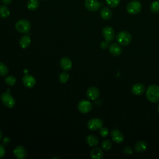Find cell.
Masks as SVG:
<instances>
[{
	"instance_id": "obj_35",
	"label": "cell",
	"mask_w": 159,
	"mask_h": 159,
	"mask_svg": "<svg viewBox=\"0 0 159 159\" xmlns=\"http://www.w3.org/2000/svg\"><path fill=\"white\" fill-rule=\"evenodd\" d=\"M2 3L4 5H9L11 4L12 0H2Z\"/></svg>"
},
{
	"instance_id": "obj_32",
	"label": "cell",
	"mask_w": 159,
	"mask_h": 159,
	"mask_svg": "<svg viewBox=\"0 0 159 159\" xmlns=\"http://www.w3.org/2000/svg\"><path fill=\"white\" fill-rule=\"evenodd\" d=\"M6 153V150L2 144H0V158H2Z\"/></svg>"
},
{
	"instance_id": "obj_2",
	"label": "cell",
	"mask_w": 159,
	"mask_h": 159,
	"mask_svg": "<svg viewBox=\"0 0 159 159\" xmlns=\"http://www.w3.org/2000/svg\"><path fill=\"white\" fill-rule=\"evenodd\" d=\"M116 40L119 44L126 46L130 43L132 41V36L127 31H120L116 36Z\"/></svg>"
},
{
	"instance_id": "obj_24",
	"label": "cell",
	"mask_w": 159,
	"mask_h": 159,
	"mask_svg": "<svg viewBox=\"0 0 159 159\" xmlns=\"http://www.w3.org/2000/svg\"><path fill=\"white\" fill-rule=\"evenodd\" d=\"M150 10L153 13H159V0H156L151 3L150 6Z\"/></svg>"
},
{
	"instance_id": "obj_18",
	"label": "cell",
	"mask_w": 159,
	"mask_h": 159,
	"mask_svg": "<svg viewBox=\"0 0 159 159\" xmlns=\"http://www.w3.org/2000/svg\"><path fill=\"white\" fill-rule=\"evenodd\" d=\"M147 144L145 142L139 140L134 144V150L139 153L143 152L147 150Z\"/></svg>"
},
{
	"instance_id": "obj_23",
	"label": "cell",
	"mask_w": 159,
	"mask_h": 159,
	"mask_svg": "<svg viewBox=\"0 0 159 159\" xmlns=\"http://www.w3.org/2000/svg\"><path fill=\"white\" fill-rule=\"evenodd\" d=\"M39 4L38 0H29L27 2V7L30 11H35L38 8Z\"/></svg>"
},
{
	"instance_id": "obj_20",
	"label": "cell",
	"mask_w": 159,
	"mask_h": 159,
	"mask_svg": "<svg viewBox=\"0 0 159 159\" xmlns=\"http://www.w3.org/2000/svg\"><path fill=\"white\" fill-rule=\"evenodd\" d=\"M90 157L92 159H101L103 157V152L99 148H94L90 152Z\"/></svg>"
},
{
	"instance_id": "obj_27",
	"label": "cell",
	"mask_w": 159,
	"mask_h": 159,
	"mask_svg": "<svg viewBox=\"0 0 159 159\" xmlns=\"http://www.w3.org/2000/svg\"><path fill=\"white\" fill-rule=\"evenodd\" d=\"M9 72L8 68L6 66V65L0 62V76H5L7 75Z\"/></svg>"
},
{
	"instance_id": "obj_15",
	"label": "cell",
	"mask_w": 159,
	"mask_h": 159,
	"mask_svg": "<svg viewBox=\"0 0 159 159\" xmlns=\"http://www.w3.org/2000/svg\"><path fill=\"white\" fill-rule=\"evenodd\" d=\"M61 68L64 71H69L71 70L73 66V63L71 59L67 57H64L61 58L60 61Z\"/></svg>"
},
{
	"instance_id": "obj_25",
	"label": "cell",
	"mask_w": 159,
	"mask_h": 159,
	"mask_svg": "<svg viewBox=\"0 0 159 159\" xmlns=\"http://www.w3.org/2000/svg\"><path fill=\"white\" fill-rule=\"evenodd\" d=\"M69 74L65 71L61 72L59 75V81L61 83H66L69 80Z\"/></svg>"
},
{
	"instance_id": "obj_13",
	"label": "cell",
	"mask_w": 159,
	"mask_h": 159,
	"mask_svg": "<svg viewBox=\"0 0 159 159\" xmlns=\"http://www.w3.org/2000/svg\"><path fill=\"white\" fill-rule=\"evenodd\" d=\"M111 135L112 137V140L117 143H122L124 140V137L122 133L119 131L118 129H113L111 132Z\"/></svg>"
},
{
	"instance_id": "obj_6",
	"label": "cell",
	"mask_w": 159,
	"mask_h": 159,
	"mask_svg": "<svg viewBox=\"0 0 159 159\" xmlns=\"http://www.w3.org/2000/svg\"><path fill=\"white\" fill-rule=\"evenodd\" d=\"M102 34L105 39L108 42H112L115 37V32L112 27L110 26H105L102 29Z\"/></svg>"
},
{
	"instance_id": "obj_5",
	"label": "cell",
	"mask_w": 159,
	"mask_h": 159,
	"mask_svg": "<svg viewBox=\"0 0 159 159\" xmlns=\"http://www.w3.org/2000/svg\"><path fill=\"white\" fill-rule=\"evenodd\" d=\"M1 100L3 104L8 108H12L16 104V101L14 97H12V96L8 92H4L1 94Z\"/></svg>"
},
{
	"instance_id": "obj_30",
	"label": "cell",
	"mask_w": 159,
	"mask_h": 159,
	"mask_svg": "<svg viewBox=\"0 0 159 159\" xmlns=\"http://www.w3.org/2000/svg\"><path fill=\"white\" fill-rule=\"evenodd\" d=\"M109 130L107 127H101L99 129V134L101 135V136L103 137H106L109 135Z\"/></svg>"
},
{
	"instance_id": "obj_16",
	"label": "cell",
	"mask_w": 159,
	"mask_h": 159,
	"mask_svg": "<svg viewBox=\"0 0 159 159\" xmlns=\"http://www.w3.org/2000/svg\"><path fill=\"white\" fill-rule=\"evenodd\" d=\"M145 89V88L144 84L142 83H136L132 86L131 91L136 96H140L144 93Z\"/></svg>"
},
{
	"instance_id": "obj_9",
	"label": "cell",
	"mask_w": 159,
	"mask_h": 159,
	"mask_svg": "<svg viewBox=\"0 0 159 159\" xmlns=\"http://www.w3.org/2000/svg\"><path fill=\"white\" fill-rule=\"evenodd\" d=\"M13 153L15 157L17 159H25L27 157V152L26 149L21 145L16 146L13 150Z\"/></svg>"
},
{
	"instance_id": "obj_28",
	"label": "cell",
	"mask_w": 159,
	"mask_h": 159,
	"mask_svg": "<svg viewBox=\"0 0 159 159\" xmlns=\"http://www.w3.org/2000/svg\"><path fill=\"white\" fill-rule=\"evenodd\" d=\"M112 142L109 140H104L102 143H101V148L106 150V151H107V150H109L111 147H112Z\"/></svg>"
},
{
	"instance_id": "obj_36",
	"label": "cell",
	"mask_w": 159,
	"mask_h": 159,
	"mask_svg": "<svg viewBox=\"0 0 159 159\" xmlns=\"http://www.w3.org/2000/svg\"><path fill=\"white\" fill-rule=\"evenodd\" d=\"M2 139V132L1 130L0 129V140H1Z\"/></svg>"
},
{
	"instance_id": "obj_19",
	"label": "cell",
	"mask_w": 159,
	"mask_h": 159,
	"mask_svg": "<svg viewBox=\"0 0 159 159\" xmlns=\"http://www.w3.org/2000/svg\"><path fill=\"white\" fill-rule=\"evenodd\" d=\"M86 141L90 147L97 146L99 143L98 138L93 134H89L88 135H87V137H86Z\"/></svg>"
},
{
	"instance_id": "obj_4",
	"label": "cell",
	"mask_w": 159,
	"mask_h": 159,
	"mask_svg": "<svg viewBox=\"0 0 159 159\" xmlns=\"http://www.w3.org/2000/svg\"><path fill=\"white\" fill-rule=\"evenodd\" d=\"M142 4L137 0H133L129 2L126 6V10L130 14H137L141 11Z\"/></svg>"
},
{
	"instance_id": "obj_22",
	"label": "cell",
	"mask_w": 159,
	"mask_h": 159,
	"mask_svg": "<svg viewBox=\"0 0 159 159\" xmlns=\"http://www.w3.org/2000/svg\"><path fill=\"white\" fill-rule=\"evenodd\" d=\"M10 15V11L6 5L0 6V17L4 19L7 18Z\"/></svg>"
},
{
	"instance_id": "obj_14",
	"label": "cell",
	"mask_w": 159,
	"mask_h": 159,
	"mask_svg": "<svg viewBox=\"0 0 159 159\" xmlns=\"http://www.w3.org/2000/svg\"><path fill=\"white\" fill-rule=\"evenodd\" d=\"M109 52L112 55L117 57L122 53V50L120 44L117 43H112L109 46Z\"/></svg>"
},
{
	"instance_id": "obj_8",
	"label": "cell",
	"mask_w": 159,
	"mask_h": 159,
	"mask_svg": "<svg viewBox=\"0 0 159 159\" xmlns=\"http://www.w3.org/2000/svg\"><path fill=\"white\" fill-rule=\"evenodd\" d=\"M103 125V122L101 119L98 118H93L90 119L87 124L88 128L92 131L100 129Z\"/></svg>"
},
{
	"instance_id": "obj_21",
	"label": "cell",
	"mask_w": 159,
	"mask_h": 159,
	"mask_svg": "<svg viewBox=\"0 0 159 159\" xmlns=\"http://www.w3.org/2000/svg\"><path fill=\"white\" fill-rule=\"evenodd\" d=\"M101 17L104 20H109L112 17V12L107 7H103L100 11Z\"/></svg>"
},
{
	"instance_id": "obj_12",
	"label": "cell",
	"mask_w": 159,
	"mask_h": 159,
	"mask_svg": "<svg viewBox=\"0 0 159 159\" xmlns=\"http://www.w3.org/2000/svg\"><path fill=\"white\" fill-rule=\"evenodd\" d=\"M100 94V92L99 89L95 86H91L86 91V96L88 99L91 100H96L97 99Z\"/></svg>"
},
{
	"instance_id": "obj_11",
	"label": "cell",
	"mask_w": 159,
	"mask_h": 159,
	"mask_svg": "<svg viewBox=\"0 0 159 159\" xmlns=\"http://www.w3.org/2000/svg\"><path fill=\"white\" fill-rule=\"evenodd\" d=\"M22 83L25 87L32 88L35 85L36 80L33 76L27 73L22 78Z\"/></svg>"
},
{
	"instance_id": "obj_31",
	"label": "cell",
	"mask_w": 159,
	"mask_h": 159,
	"mask_svg": "<svg viewBox=\"0 0 159 159\" xmlns=\"http://www.w3.org/2000/svg\"><path fill=\"white\" fill-rule=\"evenodd\" d=\"M123 152L125 154V155H130L133 153V149L132 148V147H129V146H127V147H125L124 148V151Z\"/></svg>"
},
{
	"instance_id": "obj_3",
	"label": "cell",
	"mask_w": 159,
	"mask_h": 159,
	"mask_svg": "<svg viewBox=\"0 0 159 159\" xmlns=\"http://www.w3.org/2000/svg\"><path fill=\"white\" fill-rule=\"evenodd\" d=\"M15 28L16 30L20 33L27 34L31 29V24L27 19H20L16 23Z\"/></svg>"
},
{
	"instance_id": "obj_17",
	"label": "cell",
	"mask_w": 159,
	"mask_h": 159,
	"mask_svg": "<svg viewBox=\"0 0 159 159\" xmlns=\"http://www.w3.org/2000/svg\"><path fill=\"white\" fill-rule=\"evenodd\" d=\"M31 43V39L28 35H23L20 37L19 40V45L22 48H27Z\"/></svg>"
},
{
	"instance_id": "obj_10",
	"label": "cell",
	"mask_w": 159,
	"mask_h": 159,
	"mask_svg": "<svg viewBox=\"0 0 159 159\" xmlns=\"http://www.w3.org/2000/svg\"><path fill=\"white\" fill-rule=\"evenodd\" d=\"M84 6L88 11L94 12L99 9L101 4L98 0H86Z\"/></svg>"
},
{
	"instance_id": "obj_26",
	"label": "cell",
	"mask_w": 159,
	"mask_h": 159,
	"mask_svg": "<svg viewBox=\"0 0 159 159\" xmlns=\"http://www.w3.org/2000/svg\"><path fill=\"white\" fill-rule=\"evenodd\" d=\"M4 81H5V83L7 85L12 86L14 85V84L16 83V79L14 76H13L12 75H9V76L6 77Z\"/></svg>"
},
{
	"instance_id": "obj_37",
	"label": "cell",
	"mask_w": 159,
	"mask_h": 159,
	"mask_svg": "<svg viewBox=\"0 0 159 159\" xmlns=\"http://www.w3.org/2000/svg\"><path fill=\"white\" fill-rule=\"evenodd\" d=\"M157 111H158V112L159 113V104H158V106H157Z\"/></svg>"
},
{
	"instance_id": "obj_1",
	"label": "cell",
	"mask_w": 159,
	"mask_h": 159,
	"mask_svg": "<svg viewBox=\"0 0 159 159\" xmlns=\"http://www.w3.org/2000/svg\"><path fill=\"white\" fill-rule=\"evenodd\" d=\"M146 97L151 102H159V86L157 84L150 85L146 91Z\"/></svg>"
},
{
	"instance_id": "obj_34",
	"label": "cell",
	"mask_w": 159,
	"mask_h": 159,
	"mask_svg": "<svg viewBox=\"0 0 159 159\" xmlns=\"http://www.w3.org/2000/svg\"><path fill=\"white\" fill-rule=\"evenodd\" d=\"M11 142V139L8 137H6L2 139V143L3 145H9Z\"/></svg>"
},
{
	"instance_id": "obj_7",
	"label": "cell",
	"mask_w": 159,
	"mask_h": 159,
	"mask_svg": "<svg viewBox=\"0 0 159 159\" xmlns=\"http://www.w3.org/2000/svg\"><path fill=\"white\" fill-rule=\"evenodd\" d=\"M92 107L93 106L91 102L88 100H82L80 101L78 104V111L83 114L89 112L91 111Z\"/></svg>"
},
{
	"instance_id": "obj_38",
	"label": "cell",
	"mask_w": 159,
	"mask_h": 159,
	"mask_svg": "<svg viewBox=\"0 0 159 159\" xmlns=\"http://www.w3.org/2000/svg\"><path fill=\"white\" fill-rule=\"evenodd\" d=\"M0 1H1V0H0Z\"/></svg>"
},
{
	"instance_id": "obj_29",
	"label": "cell",
	"mask_w": 159,
	"mask_h": 159,
	"mask_svg": "<svg viewBox=\"0 0 159 159\" xmlns=\"http://www.w3.org/2000/svg\"><path fill=\"white\" fill-rule=\"evenodd\" d=\"M120 1V0H106V2L109 7H116L119 5Z\"/></svg>"
},
{
	"instance_id": "obj_33",
	"label": "cell",
	"mask_w": 159,
	"mask_h": 159,
	"mask_svg": "<svg viewBox=\"0 0 159 159\" xmlns=\"http://www.w3.org/2000/svg\"><path fill=\"white\" fill-rule=\"evenodd\" d=\"M109 45H108V42H107L106 40L105 41H102L101 43H100V47L102 49H106L108 47Z\"/></svg>"
}]
</instances>
